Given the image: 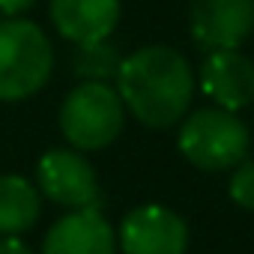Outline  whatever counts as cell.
<instances>
[{
    "mask_svg": "<svg viewBox=\"0 0 254 254\" xmlns=\"http://www.w3.org/2000/svg\"><path fill=\"white\" fill-rule=\"evenodd\" d=\"M117 248H123V254H186L189 224L174 209L147 203L123 218Z\"/></svg>",
    "mask_w": 254,
    "mask_h": 254,
    "instance_id": "5",
    "label": "cell"
},
{
    "mask_svg": "<svg viewBox=\"0 0 254 254\" xmlns=\"http://www.w3.org/2000/svg\"><path fill=\"white\" fill-rule=\"evenodd\" d=\"M42 254H117V233L96 209H72L51 224Z\"/></svg>",
    "mask_w": 254,
    "mask_h": 254,
    "instance_id": "9",
    "label": "cell"
},
{
    "mask_svg": "<svg viewBox=\"0 0 254 254\" xmlns=\"http://www.w3.org/2000/svg\"><path fill=\"white\" fill-rule=\"evenodd\" d=\"M33 3H36V0H0V12L9 15V18H18V15H24Z\"/></svg>",
    "mask_w": 254,
    "mask_h": 254,
    "instance_id": "14",
    "label": "cell"
},
{
    "mask_svg": "<svg viewBox=\"0 0 254 254\" xmlns=\"http://www.w3.org/2000/svg\"><path fill=\"white\" fill-rule=\"evenodd\" d=\"M48 18L72 45L111 39L120 24V0H51Z\"/></svg>",
    "mask_w": 254,
    "mask_h": 254,
    "instance_id": "10",
    "label": "cell"
},
{
    "mask_svg": "<svg viewBox=\"0 0 254 254\" xmlns=\"http://www.w3.org/2000/svg\"><path fill=\"white\" fill-rule=\"evenodd\" d=\"M123 54L111 39H99V42H87V45H75V57H72V69L81 81H102L111 84L120 72Z\"/></svg>",
    "mask_w": 254,
    "mask_h": 254,
    "instance_id": "12",
    "label": "cell"
},
{
    "mask_svg": "<svg viewBox=\"0 0 254 254\" xmlns=\"http://www.w3.org/2000/svg\"><path fill=\"white\" fill-rule=\"evenodd\" d=\"M197 81L206 99L224 111H242L254 102V63L239 48L206 51Z\"/></svg>",
    "mask_w": 254,
    "mask_h": 254,
    "instance_id": "8",
    "label": "cell"
},
{
    "mask_svg": "<svg viewBox=\"0 0 254 254\" xmlns=\"http://www.w3.org/2000/svg\"><path fill=\"white\" fill-rule=\"evenodd\" d=\"M39 212L42 194L30 180L18 174L0 177V236H21L36 224Z\"/></svg>",
    "mask_w": 254,
    "mask_h": 254,
    "instance_id": "11",
    "label": "cell"
},
{
    "mask_svg": "<svg viewBox=\"0 0 254 254\" xmlns=\"http://www.w3.org/2000/svg\"><path fill=\"white\" fill-rule=\"evenodd\" d=\"M0 254H33L18 236H0Z\"/></svg>",
    "mask_w": 254,
    "mask_h": 254,
    "instance_id": "15",
    "label": "cell"
},
{
    "mask_svg": "<svg viewBox=\"0 0 254 254\" xmlns=\"http://www.w3.org/2000/svg\"><path fill=\"white\" fill-rule=\"evenodd\" d=\"M36 183L39 194L69 209H87L99 200L93 165L78 150H48L36 165Z\"/></svg>",
    "mask_w": 254,
    "mask_h": 254,
    "instance_id": "7",
    "label": "cell"
},
{
    "mask_svg": "<svg viewBox=\"0 0 254 254\" xmlns=\"http://www.w3.org/2000/svg\"><path fill=\"white\" fill-rule=\"evenodd\" d=\"M114 84L123 108L147 129L177 126L194 99L191 63L168 45H147L123 57Z\"/></svg>",
    "mask_w": 254,
    "mask_h": 254,
    "instance_id": "1",
    "label": "cell"
},
{
    "mask_svg": "<svg viewBox=\"0 0 254 254\" xmlns=\"http://www.w3.org/2000/svg\"><path fill=\"white\" fill-rule=\"evenodd\" d=\"M126 123L120 93L102 81H81L60 105V132L78 153L111 147Z\"/></svg>",
    "mask_w": 254,
    "mask_h": 254,
    "instance_id": "4",
    "label": "cell"
},
{
    "mask_svg": "<svg viewBox=\"0 0 254 254\" xmlns=\"http://www.w3.org/2000/svg\"><path fill=\"white\" fill-rule=\"evenodd\" d=\"M189 30L197 48H239L254 33V0H191Z\"/></svg>",
    "mask_w": 254,
    "mask_h": 254,
    "instance_id": "6",
    "label": "cell"
},
{
    "mask_svg": "<svg viewBox=\"0 0 254 254\" xmlns=\"http://www.w3.org/2000/svg\"><path fill=\"white\" fill-rule=\"evenodd\" d=\"M54 69V48L45 30L24 18L0 21V102L36 96Z\"/></svg>",
    "mask_w": 254,
    "mask_h": 254,
    "instance_id": "2",
    "label": "cell"
},
{
    "mask_svg": "<svg viewBox=\"0 0 254 254\" xmlns=\"http://www.w3.org/2000/svg\"><path fill=\"white\" fill-rule=\"evenodd\" d=\"M230 200L248 212H254V162H239L230 174Z\"/></svg>",
    "mask_w": 254,
    "mask_h": 254,
    "instance_id": "13",
    "label": "cell"
},
{
    "mask_svg": "<svg viewBox=\"0 0 254 254\" xmlns=\"http://www.w3.org/2000/svg\"><path fill=\"white\" fill-rule=\"evenodd\" d=\"M251 135L236 111L197 108L180 120L177 147L200 171H233L248 156Z\"/></svg>",
    "mask_w": 254,
    "mask_h": 254,
    "instance_id": "3",
    "label": "cell"
}]
</instances>
